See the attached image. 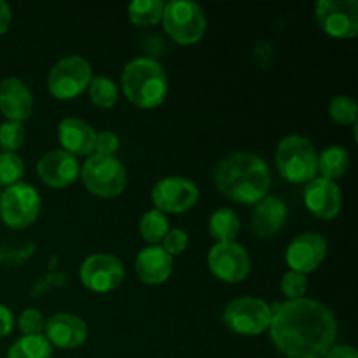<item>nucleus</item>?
<instances>
[{
    "label": "nucleus",
    "instance_id": "f257e3e1",
    "mask_svg": "<svg viewBox=\"0 0 358 358\" xmlns=\"http://www.w3.org/2000/svg\"><path fill=\"white\" fill-rule=\"evenodd\" d=\"M269 338L289 358L324 357L338 338V320L324 303L310 297L271 306Z\"/></svg>",
    "mask_w": 358,
    "mask_h": 358
},
{
    "label": "nucleus",
    "instance_id": "f03ea898",
    "mask_svg": "<svg viewBox=\"0 0 358 358\" xmlns=\"http://www.w3.org/2000/svg\"><path fill=\"white\" fill-rule=\"evenodd\" d=\"M217 189L240 205H257L271 189V171L261 156L248 150L227 154L213 175Z\"/></svg>",
    "mask_w": 358,
    "mask_h": 358
},
{
    "label": "nucleus",
    "instance_id": "7ed1b4c3",
    "mask_svg": "<svg viewBox=\"0 0 358 358\" xmlns=\"http://www.w3.org/2000/svg\"><path fill=\"white\" fill-rule=\"evenodd\" d=\"M121 86L129 103L138 108H156L168 94V77L159 62L136 58L122 70Z\"/></svg>",
    "mask_w": 358,
    "mask_h": 358
},
{
    "label": "nucleus",
    "instance_id": "20e7f679",
    "mask_svg": "<svg viewBox=\"0 0 358 358\" xmlns=\"http://www.w3.org/2000/svg\"><path fill=\"white\" fill-rule=\"evenodd\" d=\"M318 152L310 138L289 135L276 149V168L283 180L290 184H308L318 173Z\"/></svg>",
    "mask_w": 358,
    "mask_h": 358
},
{
    "label": "nucleus",
    "instance_id": "39448f33",
    "mask_svg": "<svg viewBox=\"0 0 358 358\" xmlns=\"http://www.w3.org/2000/svg\"><path fill=\"white\" fill-rule=\"evenodd\" d=\"M80 178L91 194L98 198H115L126 189L128 175L115 156L91 154L80 166Z\"/></svg>",
    "mask_w": 358,
    "mask_h": 358
},
{
    "label": "nucleus",
    "instance_id": "423d86ee",
    "mask_svg": "<svg viewBox=\"0 0 358 358\" xmlns=\"http://www.w3.org/2000/svg\"><path fill=\"white\" fill-rule=\"evenodd\" d=\"M163 24L166 34L180 45H192L201 41L206 31V16L201 7L187 0L164 3Z\"/></svg>",
    "mask_w": 358,
    "mask_h": 358
},
{
    "label": "nucleus",
    "instance_id": "0eeeda50",
    "mask_svg": "<svg viewBox=\"0 0 358 358\" xmlns=\"http://www.w3.org/2000/svg\"><path fill=\"white\" fill-rule=\"evenodd\" d=\"M41 194L37 189L27 182L6 187L0 196V217L10 229H27L41 213Z\"/></svg>",
    "mask_w": 358,
    "mask_h": 358
},
{
    "label": "nucleus",
    "instance_id": "6e6552de",
    "mask_svg": "<svg viewBox=\"0 0 358 358\" xmlns=\"http://www.w3.org/2000/svg\"><path fill=\"white\" fill-rule=\"evenodd\" d=\"M273 310L259 297H238L224 308L222 320L238 336H259L269 329Z\"/></svg>",
    "mask_w": 358,
    "mask_h": 358
},
{
    "label": "nucleus",
    "instance_id": "1a4fd4ad",
    "mask_svg": "<svg viewBox=\"0 0 358 358\" xmlns=\"http://www.w3.org/2000/svg\"><path fill=\"white\" fill-rule=\"evenodd\" d=\"M93 69L83 56H65L52 66L48 76V90L56 100H72L87 90Z\"/></svg>",
    "mask_w": 358,
    "mask_h": 358
},
{
    "label": "nucleus",
    "instance_id": "9d476101",
    "mask_svg": "<svg viewBox=\"0 0 358 358\" xmlns=\"http://www.w3.org/2000/svg\"><path fill=\"white\" fill-rule=\"evenodd\" d=\"M315 17L322 30L334 38H353L358 34L357 0H320Z\"/></svg>",
    "mask_w": 358,
    "mask_h": 358
},
{
    "label": "nucleus",
    "instance_id": "9b49d317",
    "mask_svg": "<svg viewBox=\"0 0 358 358\" xmlns=\"http://www.w3.org/2000/svg\"><path fill=\"white\" fill-rule=\"evenodd\" d=\"M80 282L96 294H107L117 289L124 280V264L112 254H93L80 266Z\"/></svg>",
    "mask_w": 358,
    "mask_h": 358
},
{
    "label": "nucleus",
    "instance_id": "f8f14e48",
    "mask_svg": "<svg viewBox=\"0 0 358 358\" xmlns=\"http://www.w3.org/2000/svg\"><path fill=\"white\" fill-rule=\"evenodd\" d=\"M199 199V189L191 178H161L152 189V203L161 213H185L194 208Z\"/></svg>",
    "mask_w": 358,
    "mask_h": 358
},
{
    "label": "nucleus",
    "instance_id": "ddd939ff",
    "mask_svg": "<svg viewBox=\"0 0 358 358\" xmlns=\"http://www.w3.org/2000/svg\"><path fill=\"white\" fill-rule=\"evenodd\" d=\"M208 268L224 283H241L250 275V255L236 241L215 243L208 254Z\"/></svg>",
    "mask_w": 358,
    "mask_h": 358
},
{
    "label": "nucleus",
    "instance_id": "4468645a",
    "mask_svg": "<svg viewBox=\"0 0 358 358\" xmlns=\"http://www.w3.org/2000/svg\"><path fill=\"white\" fill-rule=\"evenodd\" d=\"M327 257V241L318 233H303L294 238L285 252L290 271L310 275L317 271Z\"/></svg>",
    "mask_w": 358,
    "mask_h": 358
},
{
    "label": "nucleus",
    "instance_id": "2eb2a0df",
    "mask_svg": "<svg viewBox=\"0 0 358 358\" xmlns=\"http://www.w3.org/2000/svg\"><path fill=\"white\" fill-rule=\"evenodd\" d=\"M341 189L336 182L315 177L304 187V205L308 212L320 220H332L341 212Z\"/></svg>",
    "mask_w": 358,
    "mask_h": 358
},
{
    "label": "nucleus",
    "instance_id": "dca6fc26",
    "mask_svg": "<svg viewBox=\"0 0 358 358\" xmlns=\"http://www.w3.org/2000/svg\"><path fill=\"white\" fill-rule=\"evenodd\" d=\"M37 175L48 187L65 189L79 178V159L65 150H51L37 163Z\"/></svg>",
    "mask_w": 358,
    "mask_h": 358
},
{
    "label": "nucleus",
    "instance_id": "f3484780",
    "mask_svg": "<svg viewBox=\"0 0 358 358\" xmlns=\"http://www.w3.org/2000/svg\"><path fill=\"white\" fill-rule=\"evenodd\" d=\"M44 338L49 345L62 350L79 348L87 339V325L83 318L70 313H56L45 320Z\"/></svg>",
    "mask_w": 358,
    "mask_h": 358
},
{
    "label": "nucleus",
    "instance_id": "a211bd4d",
    "mask_svg": "<svg viewBox=\"0 0 358 358\" xmlns=\"http://www.w3.org/2000/svg\"><path fill=\"white\" fill-rule=\"evenodd\" d=\"M0 112L7 121L21 124L34 114L31 91L17 77H7L0 83Z\"/></svg>",
    "mask_w": 358,
    "mask_h": 358
},
{
    "label": "nucleus",
    "instance_id": "6ab92c4d",
    "mask_svg": "<svg viewBox=\"0 0 358 358\" xmlns=\"http://www.w3.org/2000/svg\"><path fill=\"white\" fill-rule=\"evenodd\" d=\"M136 276L145 285H161L173 271V257L161 245H149L135 259Z\"/></svg>",
    "mask_w": 358,
    "mask_h": 358
},
{
    "label": "nucleus",
    "instance_id": "aec40b11",
    "mask_svg": "<svg viewBox=\"0 0 358 358\" xmlns=\"http://www.w3.org/2000/svg\"><path fill=\"white\" fill-rule=\"evenodd\" d=\"M289 217V210L283 199L266 196L255 205L250 217L252 233L257 238H271L283 229Z\"/></svg>",
    "mask_w": 358,
    "mask_h": 358
},
{
    "label": "nucleus",
    "instance_id": "412c9836",
    "mask_svg": "<svg viewBox=\"0 0 358 358\" xmlns=\"http://www.w3.org/2000/svg\"><path fill=\"white\" fill-rule=\"evenodd\" d=\"M58 140L62 150L72 156H87L94 154L96 131L91 124L79 117H66L58 126Z\"/></svg>",
    "mask_w": 358,
    "mask_h": 358
},
{
    "label": "nucleus",
    "instance_id": "4be33fe9",
    "mask_svg": "<svg viewBox=\"0 0 358 358\" xmlns=\"http://www.w3.org/2000/svg\"><path fill=\"white\" fill-rule=\"evenodd\" d=\"M240 217L231 208H219L210 215L208 231L210 236L217 243H229V241H234L238 234H240Z\"/></svg>",
    "mask_w": 358,
    "mask_h": 358
},
{
    "label": "nucleus",
    "instance_id": "5701e85b",
    "mask_svg": "<svg viewBox=\"0 0 358 358\" xmlns=\"http://www.w3.org/2000/svg\"><path fill=\"white\" fill-rule=\"evenodd\" d=\"M318 173L322 178L334 182L336 178L345 177L350 168V154L345 147L331 145L318 152Z\"/></svg>",
    "mask_w": 358,
    "mask_h": 358
},
{
    "label": "nucleus",
    "instance_id": "b1692460",
    "mask_svg": "<svg viewBox=\"0 0 358 358\" xmlns=\"http://www.w3.org/2000/svg\"><path fill=\"white\" fill-rule=\"evenodd\" d=\"M163 10L161 0H135L128 6V17L136 27H154L163 20Z\"/></svg>",
    "mask_w": 358,
    "mask_h": 358
},
{
    "label": "nucleus",
    "instance_id": "393cba45",
    "mask_svg": "<svg viewBox=\"0 0 358 358\" xmlns=\"http://www.w3.org/2000/svg\"><path fill=\"white\" fill-rule=\"evenodd\" d=\"M52 346L44 336H23L10 346L7 358H51Z\"/></svg>",
    "mask_w": 358,
    "mask_h": 358
},
{
    "label": "nucleus",
    "instance_id": "a878e982",
    "mask_svg": "<svg viewBox=\"0 0 358 358\" xmlns=\"http://www.w3.org/2000/svg\"><path fill=\"white\" fill-rule=\"evenodd\" d=\"M91 103L100 108H110L117 103L119 100V87L112 79L105 76L93 77L87 86Z\"/></svg>",
    "mask_w": 358,
    "mask_h": 358
},
{
    "label": "nucleus",
    "instance_id": "bb28decb",
    "mask_svg": "<svg viewBox=\"0 0 358 358\" xmlns=\"http://www.w3.org/2000/svg\"><path fill=\"white\" fill-rule=\"evenodd\" d=\"M168 231H170V224H168L166 215L161 213L159 210H149L140 219V234H142V238L147 243H161Z\"/></svg>",
    "mask_w": 358,
    "mask_h": 358
},
{
    "label": "nucleus",
    "instance_id": "cd10ccee",
    "mask_svg": "<svg viewBox=\"0 0 358 358\" xmlns=\"http://www.w3.org/2000/svg\"><path fill=\"white\" fill-rule=\"evenodd\" d=\"M329 115L341 126H355L358 119V105L348 94H338L329 103Z\"/></svg>",
    "mask_w": 358,
    "mask_h": 358
},
{
    "label": "nucleus",
    "instance_id": "c85d7f7f",
    "mask_svg": "<svg viewBox=\"0 0 358 358\" xmlns=\"http://www.w3.org/2000/svg\"><path fill=\"white\" fill-rule=\"evenodd\" d=\"M24 175V163L17 154L0 152V185L10 187V185L21 182Z\"/></svg>",
    "mask_w": 358,
    "mask_h": 358
},
{
    "label": "nucleus",
    "instance_id": "c756f323",
    "mask_svg": "<svg viewBox=\"0 0 358 358\" xmlns=\"http://www.w3.org/2000/svg\"><path fill=\"white\" fill-rule=\"evenodd\" d=\"M24 136V126L21 122L14 121H6L0 124V147H2V152H14L23 147Z\"/></svg>",
    "mask_w": 358,
    "mask_h": 358
},
{
    "label": "nucleus",
    "instance_id": "7c9ffc66",
    "mask_svg": "<svg viewBox=\"0 0 358 358\" xmlns=\"http://www.w3.org/2000/svg\"><path fill=\"white\" fill-rule=\"evenodd\" d=\"M280 289H282L283 296L289 301H296L304 297L308 290V278L306 275H301L296 271H287L282 276V283H280Z\"/></svg>",
    "mask_w": 358,
    "mask_h": 358
},
{
    "label": "nucleus",
    "instance_id": "2f4dec72",
    "mask_svg": "<svg viewBox=\"0 0 358 358\" xmlns=\"http://www.w3.org/2000/svg\"><path fill=\"white\" fill-rule=\"evenodd\" d=\"M45 318L35 308H28L17 318V327L23 332V336H41L44 332Z\"/></svg>",
    "mask_w": 358,
    "mask_h": 358
},
{
    "label": "nucleus",
    "instance_id": "473e14b6",
    "mask_svg": "<svg viewBox=\"0 0 358 358\" xmlns=\"http://www.w3.org/2000/svg\"><path fill=\"white\" fill-rule=\"evenodd\" d=\"M161 243H163L161 247L164 248V252L173 257V255H180L187 250L189 236H187V233L182 229H170L166 233V236L163 238V241H161Z\"/></svg>",
    "mask_w": 358,
    "mask_h": 358
},
{
    "label": "nucleus",
    "instance_id": "72a5a7b5",
    "mask_svg": "<svg viewBox=\"0 0 358 358\" xmlns=\"http://www.w3.org/2000/svg\"><path fill=\"white\" fill-rule=\"evenodd\" d=\"M119 136L112 131L96 133V143H94V154L100 156H114L119 150Z\"/></svg>",
    "mask_w": 358,
    "mask_h": 358
},
{
    "label": "nucleus",
    "instance_id": "f704fd0d",
    "mask_svg": "<svg viewBox=\"0 0 358 358\" xmlns=\"http://www.w3.org/2000/svg\"><path fill=\"white\" fill-rule=\"evenodd\" d=\"M14 317L6 304H0V338H6L13 332Z\"/></svg>",
    "mask_w": 358,
    "mask_h": 358
},
{
    "label": "nucleus",
    "instance_id": "c9c22d12",
    "mask_svg": "<svg viewBox=\"0 0 358 358\" xmlns=\"http://www.w3.org/2000/svg\"><path fill=\"white\" fill-rule=\"evenodd\" d=\"M324 358H358L357 350L350 345H334Z\"/></svg>",
    "mask_w": 358,
    "mask_h": 358
},
{
    "label": "nucleus",
    "instance_id": "e433bc0d",
    "mask_svg": "<svg viewBox=\"0 0 358 358\" xmlns=\"http://www.w3.org/2000/svg\"><path fill=\"white\" fill-rule=\"evenodd\" d=\"M10 20H13V10H10L9 3L0 0V35L9 30Z\"/></svg>",
    "mask_w": 358,
    "mask_h": 358
},
{
    "label": "nucleus",
    "instance_id": "4c0bfd02",
    "mask_svg": "<svg viewBox=\"0 0 358 358\" xmlns=\"http://www.w3.org/2000/svg\"><path fill=\"white\" fill-rule=\"evenodd\" d=\"M304 358H324L322 355H308V357H304Z\"/></svg>",
    "mask_w": 358,
    "mask_h": 358
}]
</instances>
